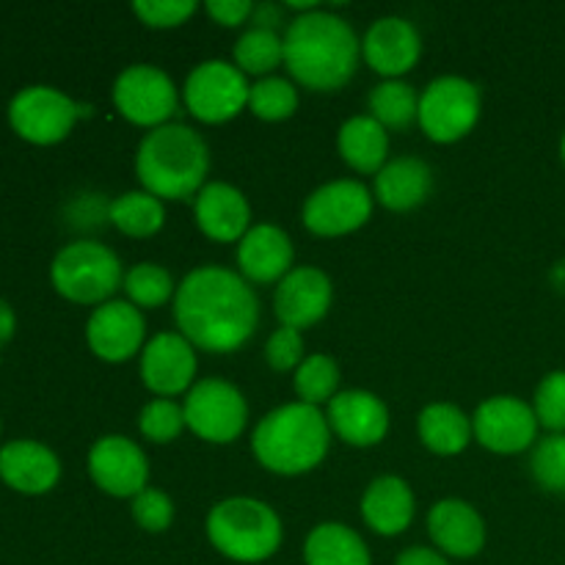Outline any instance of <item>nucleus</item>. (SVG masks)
<instances>
[{
  "instance_id": "f257e3e1",
  "label": "nucleus",
  "mask_w": 565,
  "mask_h": 565,
  "mask_svg": "<svg viewBox=\"0 0 565 565\" xmlns=\"http://www.w3.org/2000/svg\"><path fill=\"white\" fill-rule=\"evenodd\" d=\"M174 320L180 334L199 351H237L257 331V292L235 270L202 265L177 285Z\"/></svg>"
},
{
  "instance_id": "f03ea898",
  "label": "nucleus",
  "mask_w": 565,
  "mask_h": 565,
  "mask_svg": "<svg viewBox=\"0 0 565 565\" xmlns=\"http://www.w3.org/2000/svg\"><path fill=\"white\" fill-rule=\"evenodd\" d=\"M362 42L351 22L331 11L298 14L285 33V64L301 86L337 92L356 75Z\"/></svg>"
},
{
  "instance_id": "7ed1b4c3",
  "label": "nucleus",
  "mask_w": 565,
  "mask_h": 565,
  "mask_svg": "<svg viewBox=\"0 0 565 565\" xmlns=\"http://www.w3.org/2000/svg\"><path fill=\"white\" fill-rule=\"evenodd\" d=\"M331 428L326 414L307 403H287L259 419L252 436V450L259 467L274 475L312 472L329 456Z\"/></svg>"
},
{
  "instance_id": "20e7f679",
  "label": "nucleus",
  "mask_w": 565,
  "mask_h": 565,
  "mask_svg": "<svg viewBox=\"0 0 565 565\" xmlns=\"http://www.w3.org/2000/svg\"><path fill=\"white\" fill-rule=\"evenodd\" d=\"M210 149L188 125L169 121L147 132L136 152V174L143 191L158 199H188L204 188Z\"/></svg>"
},
{
  "instance_id": "39448f33",
  "label": "nucleus",
  "mask_w": 565,
  "mask_h": 565,
  "mask_svg": "<svg viewBox=\"0 0 565 565\" xmlns=\"http://www.w3.org/2000/svg\"><path fill=\"white\" fill-rule=\"evenodd\" d=\"M207 539L235 563H265L279 552L285 527L268 502L252 497H230L207 513Z\"/></svg>"
},
{
  "instance_id": "423d86ee",
  "label": "nucleus",
  "mask_w": 565,
  "mask_h": 565,
  "mask_svg": "<svg viewBox=\"0 0 565 565\" xmlns=\"http://www.w3.org/2000/svg\"><path fill=\"white\" fill-rule=\"evenodd\" d=\"M53 287L75 303H103L110 301L116 290L125 285L121 263L108 246L94 241H77L61 248L53 259Z\"/></svg>"
},
{
  "instance_id": "0eeeda50",
  "label": "nucleus",
  "mask_w": 565,
  "mask_h": 565,
  "mask_svg": "<svg viewBox=\"0 0 565 565\" xmlns=\"http://www.w3.org/2000/svg\"><path fill=\"white\" fill-rule=\"evenodd\" d=\"M480 119V88L461 75H441L419 94V127L436 143H452Z\"/></svg>"
},
{
  "instance_id": "6e6552de",
  "label": "nucleus",
  "mask_w": 565,
  "mask_h": 565,
  "mask_svg": "<svg viewBox=\"0 0 565 565\" xmlns=\"http://www.w3.org/2000/svg\"><path fill=\"white\" fill-rule=\"evenodd\" d=\"M182 412H185V425L199 439L230 445L246 428L248 403L230 381L202 379L185 395Z\"/></svg>"
},
{
  "instance_id": "1a4fd4ad",
  "label": "nucleus",
  "mask_w": 565,
  "mask_h": 565,
  "mask_svg": "<svg viewBox=\"0 0 565 565\" xmlns=\"http://www.w3.org/2000/svg\"><path fill=\"white\" fill-rule=\"evenodd\" d=\"M248 86L246 75L230 61H202L193 66L182 86L188 110L204 125H221L241 114L248 105Z\"/></svg>"
},
{
  "instance_id": "9d476101",
  "label": "nucleus",
  "mask_w": 565,
  "mask_h": 565,
  "mask_svg": "<svg viewBox=\"0 0 565 565\" xmlns=\"http://www.w3.org/2000/svg\"><path fill=\"white\" fill-rule=\"evenodd\" d=\"M114 103L127 121L138 127H163L180 105L174 81L160 66L132 64L114 83Z\"/></svg>"
},
{
  "instance_id": "9b49d317",
  "label": "nucleus",
  "mask_w": 565,
  "mask_h": 565,
  "mask_svg": "<svg viewBox=\"0 0 565 565\" xmlns=\"http://www.w3.org/2000/svg\"><path fill=\"white\" fill-rule=\"evenodd\" d=\"M86 105L75 103L64 92L50 86L22 88L9 105L11 127L31 143H58L70 136L75 121L86 114Z\"/></svg>"
},
{
  "instance_id": "f8f14e48",
  "label": "nucleus",
  "mask_w": 565,
  "mask_h": 565,
  "mask_svg": "<svg viewBox=\"0 0 565 565\" xmlns=\"http://www.w3.org/2000/svg\"><path fill=\"white\" fill-rule=\"evenodd\" d=\"M373 215V193L359 180L320 185L303 204V226L320 237H342L362 230Z\"/></svg>"
},
{
  "instance_id": "ddd939ff",
  "label": "nucleus",
  "mask_w": 565,
  "mask_h": 565,
  "mask_svg": "<svg viewBox=\"0 0 565 565\" xmlns=\"http://www.w3.org/2000/svg\"><path fill=\"white\" fill-rule=\"evenodd\" d=\"M475 439L491 452L500 456H516L535 441L539 434V417L533 406L513 395L489 397L472 417Z\"/></svg>"
},
{
  "instance_id": "4468645a",
  "label": "nucleus",
  "mask_w": 565,
  "mask_h": 565,
  "mask_svg": "<svg viewBox=\"0 0 565 565\" xmlns=\"http://www.w3.org/2000/svg\"><path fill=\"white\" fill-rule=\"evenodd\" d=\"M196 348L180 331L154 334L141 351V379L149 392L160 397H174L191 392L196 381Z\"/></svg>"
},
{
  "instance_id": "2eb2a0df",
  "label": "nucleus",
  "mask_w": 565,
  "mask_h": 565,
  "mask_svg": "<svg viewBox=\"0 0 565 565\" xmlns=\"http://www.w3.org/2000/svg\"><path fill=\"white\" fill-rule=\"evenodd\" d=\"M88 475L110 497H138L149 483V463L127 436H103L88 450Z\"/></svg>"
},
{
  "instance_id": "dca6fc26",
  "label": "nucleus",
  "mask_w": 565,
  "mask_h": 565,
  "mask_svg": "<svg viewBox=\"0 0 565 565\" xmlns=\"http://www.w3.org/2000/svg\"><path fill=\"white\" fill-rule=\"evenodd\" d=\"M147 323L141 309L130 301H108L88 318L86 342L103 362L119 364L136 356L143 345Z\"/></svg>"
},
{
  "instance_id": "f3484780",
  "label": "nucleus",
  "mask_w": 565,
  "mask_h": 565,
  "mask_svg": "<svg viewBox=\"0 0 565 565\" xmlns=\"http://www.w3.org/2000/svg\"><path fill=\"white\" fill-rule=\"evenodd\" d=\"M362 55L384 81H401V75L417 66L423 39L406 17H381L364 33Z\"/></svg>"
},
{
  "instance_id": "a211bd4d",
  "label": "nucleus",
  "mask_w": 565,
  "mask_h": 565,
  "mask_svg": "<svg viewBox=\"0 0 565 565\" xmlns=\"http://www.w3.org/2000/svg\"><path fill=\"white\" fill-rule=\"evenodd\" d=\"M331 298H334V287H331L329 274L315 265H301V268H292L276 287V318L290 329H309L326 318Z\"/></svg>"
},
{
  "instance_id": "6ab92c4d",
  "label": "nucleus",
  "mask_w": 565,
  "mask_h": 565,
  "mask_svg": "<svg viewBox=\"0 0 565 565\" xmlns=\"http://www.w3.org/2000/svg\"><path fill=\"white\" fill-rule=\"evenodd\" d=\"M326 419H329V428L353 447H373L390 434V408L379 395L364 390L337 392L334 401L329 403Z\"/></svg>"
},
{
  "instance_id": "aec40b11",
  "label": "nucleus",
  "mask_w": 565,
  "mask_h": 565,
  "mask_svg": "<svg viewBox=\"0 0 565 565\" xmlns=\"http://www.w3.org/2000/svg\"><path fill=\"white\" fill-rule=\"evenodd\" d=\"M292 259L296 252L290 235L276 224L252 226L237 243V265L246 281L257 285L281 281L292 270Z\"/></svg>"
},
{
  "instance_id": "412c9836",
  "label": "nucleus",
  "mask_w": 565,
  "mask_h": 565,
  "mask_svg": "<svg viewBox=\"0 0 565 565\" xmlns=\"http://www.w3.org/2000/svg\"><path fill=\"white\" fill-rule=\"evenodd\" d=\"M193 218L210 241L218 243L243 241V235L252 230V207L243 191H237L230 182H207L196 193Z\"/></svg>"
},
{
  "instance_id": "4be33fe9",
  "label": "nucleus",
  "mask_w": 565,
  "mask_h": 565,
  "mask_svg": "<svg viewBox=\"0 0 565 565\" xmlns=\"http://www.w3.org/2000/svg\"><path fill=\"white\" fill-rule=\"evenodd\" d=\"M428 533L445 557L469 561L486 546V522L469 502L441 500L428 513Z\"/></svg>"
},
{
  "instance_id": "5701e85b",
  "label": "nucleus",
  "mask_w": 565,
  "mask_h": 565,
  "mask_svg": "<svg viewBox=\"0 0 565 565\" xmlns=\"http://www.w3.org/2000/svg\"><path fill=\"white\" fill-rule=\"evenodd\" d=\"M0 478L22 494H44L61 478V463L50 447L39 441H9L0 450Z\"/></svg>"
},
{
  "instance_id": "b1692460",
  "label": "nucleus",
  "mask_w": 565,
  "mask_h": 565,
  "mask_svg": "<svg viewBox=\"0 0 565 565\" xmlns=\"http://www.w3.org/2000/svg\"><path fill=\"white\" fill-rule=\"evenodd\" d=\"M414 511H417V502H414L412 486L395 475L375 478L362 497L364 522L373 533L386 535V539L406 533L414 522Z\"/></svg>"
},
{
  "instance_id": "393cba45",
  "label": "nucleus",
  "mask_w": 565,
  "mask_h": 565,
  "mask_svg": "<svg viewBox=\"0 0 565 565\" xmlns=\"http://www.w3.org/2000/svg\"><path fill=\"white\" fill-rule=\"evenodd\" d=\"M430 191H434V171L419 158L386 160L384 169L375 174V199L395 213L419 207Z\"/></svg>"
},
{
  "instance_id": "a878e982",
  "label": "nucleus",
  "mask_w": 565,
  "mask_h": 565,
  "mask_svg": "<svg viewBox=\"0 0 565 565\" xmlns=\"http://www.w3.org/2000/svg\"><path fill=\"white\" fill-rule=\"evenodd\" d=\"M342 160L359 174H379L390 154V132L373 116H351L337 136Z\"/></svg>"
},
{
  "instance_id": "bb28decb",
  "label": "nucleus",
  "mask_w": 565,
  "mask_h": 565,
  "mask_svg": "<svg viewBox=\"0 0 565 565\" xmlns=\"http://www.w3.org/2000/svg\"><path fill=\"white\" fill-rule=\"evenodd\" d=\"M307 565H373L367 544L356 530L340 522H323L307 535L303 544Z\"/></svg>"
},
{
  "instance_id": "cd10ccee",
  "label": "nucleus",
  "mask_w": 565,
  "mask_h": 565,
  "mask_svg": "<svg viewBox=\"0 0 565 565\" xmlns=\"http://www.w3.org/2000/svg\"><path fill=\"white\" fill-rule=\"evenodd\" d=\"M423 445L436 456H458L475 436L472 419L452 403H430L417 419Z\"/></svg>"
},
{
  "instance_id": "c85d7f7f",
  "label": "nucleus",
  "mask_w": 565,
  "mask_h": 565,
  "mask_svg": "<svg viewBox=\"0 0 565 565\" xmlns=\"http://www.w3.org/2000/svg\"><path fill=\"white\" fill-rule=\"evenodd\" d=\"M108 221L130 237L158 235L166 221L163 202L147 191H127L108 204Z\"/></svg>"
},
{
  "instance_id": "c756f323",
  "label": "nucleus",
  "mask_w": 565,
  "mask_h": 565,
  "mask_svg": "<svg viewBox=\"0 0 565 565\" xmlns=\"http://www.w3.org/2000/svg\"><path fill=\"white\" fill-rule=\"evenodd\" d=\"M370 116L384 130H406L419 116V94L406 81H381L370 92Z\"/></svg>"
},
{
  "instance_id": "7c9ffc66",
  "label": "nucleus",
  "mask_w": 565,
  "mask_h": 565,
  "mask_svg": "<svg viewBox=\"0 0 565 565\" xmlns=\"http://www.w3.org/2000/svg\"><path fill=\"white\" fill-rule=\"evenodd\" d=\"M285 61V36L268 28H252L235 44V66L243 75H268Z\"/></svg>"
},
{
  "instance_id": "2f4dec72",
  "label": "nucleus",
  "mask_w": 565,
  "mask_h": 565,
  "mask_svg": "<svg viewBox=\"0 0 565 565\" xmlns=\"http://www.w3.org/2000/svg\"><path fill=\"white\" fill-rule=\"evenodd\" d=\"M337 386H340V367L326 353L307 356L296 370V395L307 406L331 403L337 397Z\"/></svg>"
},
{
  "instance_id": "473e14b6",
  "label": "nucleus",
  "mask_w": 565,
  "mask_h": 565,
  "mask_svg": "<svg viewBox=\"0 0 565 565\" xmlns=\"http://www.w3.org/2000/svg\"><path fill=\"white\" fill-rule=\"evenodd\" d=\"M125 292L130 298L132 307L154 309L163 307L171 296H174V279L163 265L154 263H138L125 276Z\"/></svg>"
},
{
  "instance_id": "72a5a7b5",
  "label": "nucleus",
  "mask_w": 565,
  "mask_h": 565,
  "mask_svg": "<svg viewBox=\"0 0 565 565\" xmlns=\"http://www.w3.org/2000/svg\"><path fill=\"white\" fill-rule=\"evenodd\" d=\"M248 108L265 121L290 119L298 110V92L285 77H263L248 92Z\"/></svg>"
},
{
  "instance_id": "f704fd0d",
  "label": "nucleus",
  "mask_w": 565,
  "mask_h": 565,
  "mask_svg": "<svg viewBox=\"0 0 565 565\" xmlns=\"http://www.w3.org/2000/svg\"><path fill=\"white\" fill-rule=\"evenodd\" d=\"M138 428H141L143 439L154 441V445H169V441H174L188 428L185 412L171 397H158V401H149L141 408Z\"/></svg>"
},
{
  "instance_id": "c9c22d12",
  "label": "nucleus",
  "mask_w": 565,
  "mask_h": 565,
  "mask_svg": "<svg viewBox=\"0 0 565 565\" xmlns=\"http://www.w3.org/2000/svg\"><path fill=\"white\" fill-rule=\"evenodd\" d=\"M530 469L541 489L565 494V434H552L539 441L530 458Z\"/></svg>"
},
{
  "instance_id": "e433bc0d",
  "label": "nucleus",
  "mask_w": 565,
  "mask_h": 565,
  "mask_svg": "<svg viewBox=\"0 0 565 565\" xmlns=\"http://www.w3.org/2000/svg\"><path fill=\"white\" fill-rule=\"evenodd\" d=\"M533 412L546 430L565 434V370H555L541 381L535 390Z\"/></svg>"
},
{
  "instance_id": "4c0bfd02",
  "label": "nucleus",
  "mask_w": 565,
  "mask_h": 565,
  "mask_svg": "<svg viewBox=\"0 0 565 565\" xmlns=\"http://www.w3.org/2000/svg\"><path fill=\"white\" fill-rule=\"evenodd\" d=\"M130 511L138 527L147 530V533H163L174 522V502H171V497L166 491L152 489V486H147L141 494L132 497Z\"/></svg>"
},
{
  "instance_id": "58836bf2",
  "label": "nucleus",
  "mask_w": 565,
  "mask_h": 565,
  "mask_svg": "<svg viewBox=\"0 0 565 565\" xmlns=\"http://www.w3.org/2000/svg\"><path fill=\"white\" fill-rule=\"evenodd\" d=\"M265 359H268V364L276 373H290V370L301 367V362L307 359L303 356L301 331L290 329V326H279V329L268 337Z\"/></svg>"
},
{
  "instance_id": "ea45409f",
  "label": "nucleus",
  "mask_w": 565,
  "mask_h": 565,
  "mask_svg": "<svg viewBox=\"0 0 565 565\" xmlns=\"http://www.w3.org/2000/svg\"><path fill=\"white\" fill-rule=\"evenodd\" d=\"M132 11L149 28H177L188 17L196 14V3L193 0H138L132 3Z\"/></svg>"
},
{
  "instance_id": "a19ab883",
  "label": "nucleus",
  "mask_w": 565,
  "mask_h": 565,
  "mask_svg": "<svg viewBox=\"0 0 565 565\" xmlns=\"http://www.w3.org/2000/svg\"><path fill=\"white\" fill-rule=\"evenodd\" d=\"M207 14L213 17L215 22H221V25L235 28L252 20L254 3L252 0H210Z\"/></svg>"
},
{
  "instance_id": "79ce46f5",
  "label": "nucleus",
  "mask_w": 565,
  "mask_h": 565,
  "mask_svg": "<svg viewBox=\"0 0 565 565\" xmlns=\"http://www.w3.org/2000/svg\"><path fill=\"white\" fill-rule=\"evenodd\" d=\"M395 565H450L447 557L439 550H430V546H408L406 552L397 555Z\"/></svg>"
},
{
  "instance_id": "37998d69",
  "label": "nucleus",
  "mask_w": 565,
  "mask_h": 565,
  "mask_svg": "<svg viewBox=\"0 0 565 565\" xmlns=\"http://www.w3.org/2000/svg\"><path fill=\"white\" fill-rule=\"evenodd\" d=\"M11 331H14V315H11V309L0 301V342L9 340Z\"/></svg>"
},
{
  "instance_id": "c03bdc74",
  "label": "nucleus",
  "mask_w": 565,
  "mask_h": 565,
  "mask_svg": "<svg viewBox=\"0 0 565 565\" xmlns=\"http://www.w3.org/2000/svg\"><path fill=\"white\" fill-rule=\"evenodd\" d=\"M561 154H563V163H565V136H563V143H561Z\"/></svg>"
}]
</instances>
